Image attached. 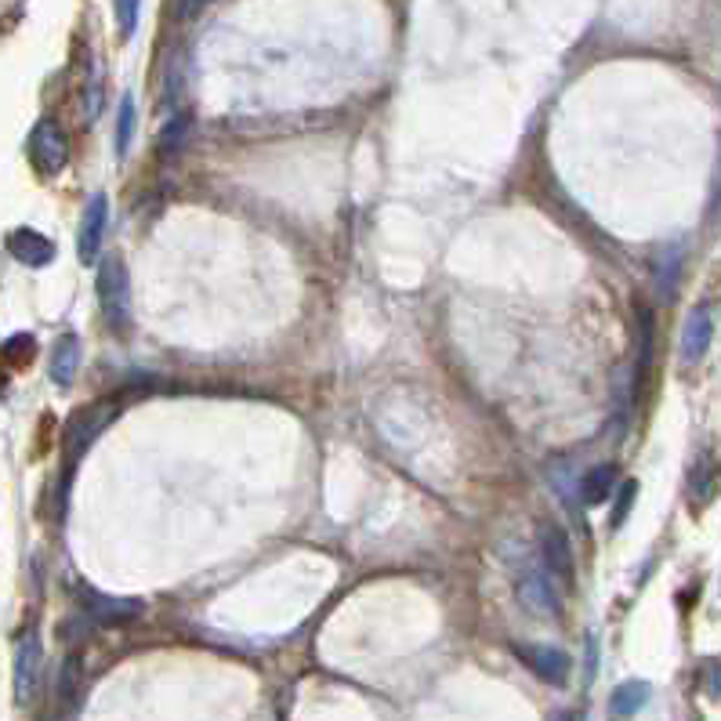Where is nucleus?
I'll return each instance as SVG.
<instances>
[{
  "instance_id": "f257e3e1",
  "label": "nucleus",
  "mask_w": 721,
  "mask_h": 721,
  "mask_svg": "<svg viewBox=\"0 0 721 721\" xmlns=\"http://www.w3.org/2000/svg\"><path fill=\"white\" fill-rule=\"evenodd\" d=\"M95 291H98V305H102V316L109 323V330L123 334L131 327V280H128V265L120 258H102V265L95 272Z\"/></svg>"
},
{
  "instance_id": "f03ea898",
  "label": "nucleus",
  "mask_w": 721,
  "mask_h": 721,
  "mask_svg": "<svg viewBox=\"0 0 721 721\" xmlns=\"http://www.w3.org/2000/svg\"><path fill=\"white\" fill-rule=\"evenodd\" d=\"M540 558H544V577L551 583H562L569 591L577 583V558H573V544H569L566 529L555 526V522H544L540 526Z\"/></svg>"
},
{
  "instance_id": "7ed1b4c3",
  "label": "nucleus",
  "mask_w": 721,
  "mask_h": 721,
  "mask_svg": "<svg viewBox=\"0 0 721 721\" xmlns=\"http://www.w3.org/2000/svg\"><path fill=\"white\" fill-rule=\"evenodd\" d=\"M30 160L33 167L44 174V178H55V174L69 164V142L55 120H41L30 134Z\"/></svg>"
},
{
  "instance_id": "20e7f679",
  "label": "nucleus",
  "mask_w": 721,
  "mask_h": 721,
  "mask_svg": "<svg viewBox=\"0 0 721 721\" xmlns=\"http://www.w3.org/2000/svg\"><path fill=\"white\" fill-rule=\"evenodd\" d=\"M117 414V403L113 400H102V403H91V406H80L77 414L69 417V425H66V450L69 457L77 461V457L98 439V431H102L109 420H113Z\"/></svg>"
},
{
  "instance_id": "39448f33",
  "label": "nucleus",
  "mask_w": 721,
  "mask_h": 721,
  "mask_svg": "<svg viewBox=\"0 0 721 721\" xmlns=\"http://www.w3.org/2000/svg\"><path fill=\"white\" fill-rule=\"evenodd\" d=\"M77 599L84 605L87 620H95V624H131L134 616L142 613V602L139 599H106V594H98L91 588H77Z\"/></svg>"
},
{
  "instance_id": "423d86ee",
  "label": "nucleus",
  "mask_w": 721,
  "mask_h": 721,
  "mask_svg": "<svg viewBox=\"0 0 721 721\" xmlns=\"http://www.w3.org/2000/svg\"><path fill=\"white\" fill-rule=\"evenodd\" d=\"M518 660L526 664L540 681H551V686H566L569 678V653H562L558 645H515Z\"/></svg>"
},
{
  "instance_id": "0eeeda50",
  "label": "nucleus",
  "mask_w": 721,
  "mask_h": 721,
  "mask_svg": "<svg viewBox=\"0 0 721 721\" xmlns=\"http://www.w3.org/2000/svg\"><path fill=\"white\" fill-rule=\"evenodd\" d=\"M106 221H109V196L95 193L91 204L84 207L80 232H77V254H80L84 265H91V261L98 258V247H102V236H106Z\"/></svg>"
},
{
  "instance_id": "6e6552de",
  "label": "nucleus",
  "mask_w": 721,
  "mask_h": 721,
  "mask_svg": "<svg viewBox=\"0 0 721 721\" xmlns=\"http://www.w3.org/2000/svg\"><path fill=\"white\" fill-rule=\"evenodd\" d=\"M36 678H41V638H36V631H26L15 649V700L19 703L33 700Z\"/></svg>"
},
{
  "instance_id": "1a4fd4ad",
  "label": "nucleus",
  "mask_w": 721,
  "mask_h": 721,
  "mask_svg": "<svg viewBox=\"0 0 721 721\" xmlns=\"http://www.w3.org/2000/svg\"><path fill=\"white\" fill-rule=\"evenodd\" d=\"M711 334H714V308L711 305L692 308L689 319H686V330H681V359H686L689 367L700 363V359L707 356Z\"/></svg>"
},
{
  "instance_id": "9d476101",
  "label": "nucleus",
  "mask_w": 721,
  "mask_h": 721,
  "mask_svg": "<svg viewBox=\"0 0 721 721\" xmlns=\"http://www.w3.org/2000/svg\"><path fill=\"white\" fill-rule=\"evenodd\" d=\"M8 254L30 269H44L55 261V243L36 229H15L8 236Z\"/></svg>"
},
{
  "instance_id": "9b49d317",
  "label": "nucleus",
  "mask_w": 721,
  "mask_h": 721,
  "mask_svg": "<svg viewBox=\"0 0 721 721\" xmlns=\"http://www.w3.org/2000/svg\"><path fill=\"white\" fill-rule=\"evenodd\" d=\"M52 381L58 389H69L73 381H77V370H80V338L77 334H62L52 348Z\"/></svg>"
},
{
  "instance_id": "f8f14e48",
  "label": "nucleus",
  "mask_w": 721,
  "mask_h": 721,
  "mask_svg": "<svg viewBox=\"0 0 721 721\" xmlns=\"http://www.w3.org/2000/svg\"><path fill=\"white\" fill-rule=\"evenodd\" d=\"M613 482H616V465H594L591 471H583L577 496L588 507H599L609 501V493H613Z\"/></svg>"
},
{
  "instance_id": "ddd939ff",
  "label": "nucleus",
  "mask_w": 721,
  "mask_h": 721,
  "mask_svg": "<svg viewBox=\"0 0 721 721\" xmlns=\"http://www.w3.org/2000/svg\"><path fill=\"white\" fill-rule=\"evenodd\" d=\"M645 700H649V681H624V686L613 689V700H609V714L616 721H627L631 714H638Z\"/></svg>"
},
{
  "instance_id": "4468645a",
  "label": "nucleus",
  "mask_w": 721,
  "mask_h": 721,
  "mask_svg": "<svg viewBox=\"0 0 721 721\" xmlns=\"http://www.w3.org/2000/svg\"><path fill=\"white\" fill-rule=\"evenodd\" d=\"M518 599L540 616L555 613V588L544 573H526V580H522V588H518Z\"/></svg>"
},
{
  "instance_id": "2eb2a0df",
  "label": "nucleus",
  "mask_w": 721,
  "mask_h": 721,
  "mask_svg": "<svg viewBox=\"0 0 721 721\" xmlns=\"http://www.w3.org/2000/svg\"><path fill=\"white\" fill-rule=\"evenodd\" d=\"M134 98L131 95H123L120 98V117H117V153L120 156H128V149H131V139H134Z\"/></svg>"
},
{
  "instance_id": "dca6fc26",
  "label": "nucleus",
  "mask_w": 721,
  "mask_h": 721,
  "mask_svg": "<svg viewBox=\"0 0 721 721\" xmlns=\"http://www.w3.org/2000/svg\"><path fill=\"white\" fill-rule=\"evenodd\" d=\"M139 15H142V0H117V26L123 41H131L134 30H139Z\"/></svg>"
},
{
  "instance_id": "f3484780",
  "label": "nucleus",
  "mask_w": 721,
  "mask_h": 721,
  "mask_svg": "<svg viewBox=\"0 0 721 721\" xmlns=\"http://www.w3.org/2000/svg\"><path fill=\"white\" fill-rule=\"evenodd\" d=\"M33 352H36L33 334H15V338H8L4 345H0V356L11 359V363H30Z\"/></svg>"
},
{
  "instance_id": "a211bd4d",
  "label": "nucleus",
  "mask_w": 721,
  "mask_h": 721,
  "mask_svg": "<svg viewBox=\"0 0 721 721\" xmlns=\"http://www.w3.org/2000/svg\"><path fill=\"white\" fill-rule=\"evenodd\" d=\"M185 131H189V117H174L167 128H164V134H160V149H164V153H171L174 145L185 142Z\"/></svg>"
},
{
  "instance_id": "6ab92c4d",
  "label": "nucleus",
  "mask_w": 721,
  "mask_h": 721,
  "mask_svg": "<svg viewBox=\"0 0 721 721\" xmlns=\"http://www.w3.org/2000/svg\"><path fill=\"white\" fill-rule=\"evenodd\" d=\"M80 660L73 656V660H66V670H62V678H58V696L62 700H73V692H77V681H80Z\"/></svg>"
},
{
  "instance_id": "aec40b11",
  "label": "nucleus",
  "mask_w": 721,
  "mask_h": 721,
  "mask_svg": "<svg viewBox=\"0 0 721 721\" xmlns=\"http://www.w3.org/2000/svg\"><path fill=\"white\" fill-rule=\"evenodd\" d=\"M635 493H638V487L635 482H624V487H620V504H616V512H613V526H620V522H624V515L631 512V504H635Z\"/></svg>"
},
{
  "instance_id": "412c9836",
  "label": "nucleus",
  "mask_w": 721,
  "mask_h": 721,
  "mask_svg": "<svg viewBox=\"0 0 721 721\" xmlns=\"http://www.w3.org/2000/svg\"><path fill=\"white\" fill-rule=\"evenodd\" d=\"M210 0H182V19H196Z\"/></svg>"
},
{
  "instance_id": "4be33fe9",
  "label": "nucleus",
  "mask_w": 721,
  "mask_h": 721,
  "mask_svg": "<svg viewBox=\"0 0 721 721\" xmlns=\"http://www.w3.org/2000/svg\"><path fill=\"white\" fill-rule=\"evenodd\" d=\"M555 721H573V714H566V711H562V714H555Z\"/></svg>"
}]
</instances>
